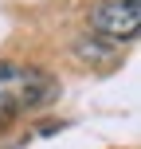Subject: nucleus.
Masks as SVG:
<instances>
[{"mask_svg": "<svg viewBox=\"0 0 141 149\" xmlns=\"http://www.w3.org/2000/svg\"><path fill=\"white\" fill-rule=\"evenodd\" d=\"M59 94V82L39 67H24V63H4L0 67V130L12 126L20 114L39 110Z\"/></svg>", "mask_w": 141, "mask_h": 149, "instance_id": "obj_1", "label": "nucleus"}, {"mask_svg": "<svg viewBox=\"0 0 141 149\" xmlns=\"http://www.w3.org/2000/svg\"><path fill=\"white\" fill-rule=\"evenodd\" d=\"M90 31L110 43H126L141 28V0H98L90 8Z\"/></svg>", "mask_w": 141, "mask_h": 149, "instance_id": "obj_2", "label": "nucleus"}]
</instances>
